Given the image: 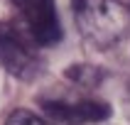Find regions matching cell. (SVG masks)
<instances>
[{"instance_id":"1","label":"cell","mask_w":130,"mask_h":125,"mask_svg":"<svg viewBox=\"0 0 130 125\" xmlns=\"http://www.w3.org/2000/svg\"><path fill=\"white\" fill-rule=\"evenodd\" d=\"M74 17L79 32L101 49L118 44L130 27L128 7L120 0H74Z\"/></svg>"},{"instance_id":"2","label":"cell","mask_w":130,"mask_h":125,"mask_svg":"<svg viewBox=\"0 0 130 125\" xmlns=\"http://www.w3.org/2000/svg\"><path fill=\"white\" fill-rule=\"evenodd\" d=\"M35 39L25 27L0 25V66L22 81H32L42 69V59L35 49Z\"/></svg>"},{"instance_id":"3","label":"cell","mask_w":130,"mask_h":125,"mask_svg":"<svg viewBox=\"0 0 130 125\" xmlns=\"http://www.w3.org/2000/svg\"><path fill=\"white\" fill-rule=\"evenodd\" d=\"M22 17V27L37 42V47H52L61 39V22L54 0H10Z\"/></svg>"},{"instance_id":"4","label":"cell","mask_w":130,"mask_h":125,"mask_svg":"<svg viewBox=\"0 0 130 125\" xmlns=\"http://www.w3.org/2000/svg\"><path fill=\"white\" fill-rule=\"evenodd\" d=\"M44 110L61 123H101L110 115L101 101H44Z\"/></svg>"},{"instance_id":"5","label":"cell","mask_w":130,"mask_h":125,"mask_svg":"<svg viewBox=\"0 0 130 125\" xmlns=\"http://www.w3.org/2000/svg\"><path fill=\"white\" fill-rule=\"evenodd\" d=\"M5 125H47L39 115H35V113H29V110H15V113H10V118L5 120Z\"/></svg>"}]
</instances>
